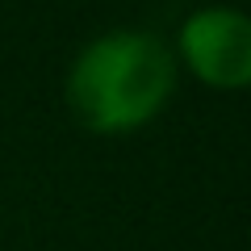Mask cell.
<instances>
[{
	"instance_id": "7a4b0ae2",
	"label": "cell",
	"mask_w": 251,
	"mask_h": 251,
	"mask_svg": "<svg viewBox=\"0 0 251 251\" xmlns=\"http://www.w3.org/2000/svg\"><path fill=\"white\" fill-rule=\"evenodd\" d=\"M184 67L214 92L251 88V13L234 4H201L176 29Z\"/></svg>"
},
{
	"instance_id": "6da1fadb",
	"label": "cell",
	"mask_w": 251,
	"mask_h": 251,
	"mask_svg": "<svg viewBox=\"0 0 251 251\" xmlns=\"http://www.w3.org/2000/svg\"><path fill=\"white\" fill-rule=\"evenodd\" d=\"M176 92V54L151 29H109L80 46L67 105L92 134H134Z\"/></svg>"
}]
</instances>
